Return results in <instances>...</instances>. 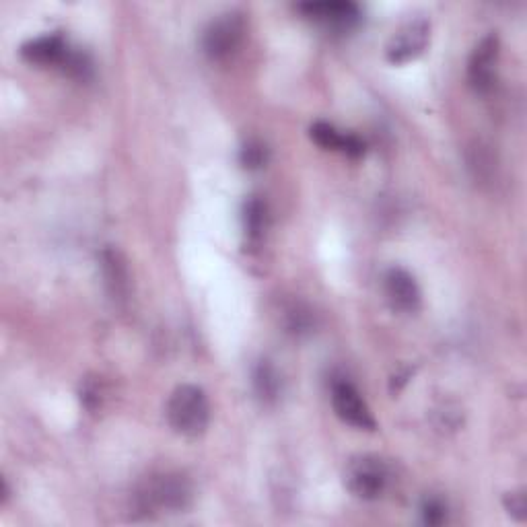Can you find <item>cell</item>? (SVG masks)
<instances>
[{"instance_id": "13", "label": "cell", "mask_w": 527, "mask_h": 527, "mask_svg": "<svg viewBox=\"0 0 527 527\" xmlns=\"http://www.w3.org/2000/svg\"><path fill=\"white\" fill-rule=\"evenodd\" d=\"M254 388L264 402H274L280 394V375L270 361H260L254 371Z\"/></svg>"}, {"instance_id": "7", "label": "cell", "mask_w": 527, "mask_h": 527, "mask_svg": "<svg viewBox=\"0 0 527 527\" xmlns=\"http://www.w3.org/2000/svg\"><path fill=\"white\" fill-rule=\"evenodd\" d=\"M499 54L501 42L497 33H488L476 44L468 62V81L476 93L484 95L495 87Z\"/></svg>"}, {"instance_id": "16", "label": "cell", "mask_w": 527, "mask_h": 527, "mask_svg": "<svg viewBox=\"0 0 527 527\" xmlns=\"http://www.w3.org/2000/svg\"><path fill=\"white\" fill-rule=\"evenodd\" d=\"M420 515L427 525H443L447 521V505L439 497H427L420 505Z\"/></svg>"}, {"instance_id": "17", "label": "cell", "mask_w": 527, "mask_h": 527, "mask_svg": "<svg viewBox=\"0 0 527 527\" xmlns=\"http://www.w3.org/2000/svg\"><path fill=\"white\" fill-rule=\"evenodd\" d=\"M505 509L517 521H523L527 517V501H525L523 490H515V493H509L505 497Z\"/></svg>"}, {"instance_id": "2", "label": "cell", "mask_w": 527, "mask_h": 527, "mask_svg": "<svg viewBox=\"0 0 527 527\" xmlns=\"http://www.w3.org/2000/svg\"><path fill=\"white\" fill-rule=\"evenodd\" d=\"M138 507L143 511L165 509L182 511L192 501V484L182 474H161L151 478L136 495Z\"/></svg>"}, {"instance_id": "5", "label": "cell", "mask_w": 527, "mask_h": 527, "mask_svg": "<svg viewBox=\"0 0 527 527\" xmlns=\"http://www.w3.org/2000/svg\"><path fill=\"white\" fill-rule=\"evenodd\" d=\"M431 40V23L425 17L408 19L388 42L385 58L392 64H406L416 60L429 46Z\"/></svg>"}, {"instance_id": "6", "label": "cell", "mask_w": 527, "mask_h": 527, "mask_svg": "<svg viewBox=\"0 0 527 527\" xmlns=\"http://www.w3.org/2000/svg\"><path fill=\"white\" fill-rule=\"evenodd\" d=\"M332 406L336 416L342 423L361 429V431H375L377 423L371 408L367 406L361 392L348 381H336L332 385Z\"/></svg>"}, {"instance_id": "4", "label": "cell", "mask_w": 527, "mask_h": 527, "mask_svg": "<svg viewBox=\"0 0 527 527\" xmlns=\"http://www.w3.org/2000/svg\"><path fill=\"white\" fill-rule=\"evenodd\" d=\"M245 19L241 13H223L208 23L202 35V48L210 60L229 58L243 42Z\"/></svg>"}, {"instance_id": "11", "label": "cell", "mask_w": 527, "mask_h": 527, "mask_svg": "<svg viewBox=\"0 0 527 527\" xmlns=\"http://www.w3.org/2000/svg\"><path fill=\"white\" fill-rule=\"evenodd\" d=\"M309 136L315 145L328 151H340L348 157H363L365 155V143L357 134L340 132L328 122H315L309 128Z\"/></svg>"}, {"instance_id": "8", "label": "cell", "mask_w": 527, "mask_h": 527, "mask_svg": "<svg viewBox=\"0 0 527 527\" xmlns=\"http://www.w3.org/2000/svg\"><path fill=\"white\" fill-rule=\"evenodd\" d=\"M307 19H313L330 29H350L361 19L359 5L350 0H318V3H303L297 7Z\"/></svg>"}, {"instance_id": "1", "label": "cell", "mask_w": 527, "mask_h": 527, "mask_svg": "<svg viewBox=\"0 0 527 527\" xmlns=\"http://www.w3.org/2000/svg\"><path fill=\"white\" fill-rule=\"evenodd\" d=\"M167 420L178 435L188 439L200 437L210 420V406L204 390L192 383L178 385L167 402Z\"/></svg>"}, {"instance_id": "10", "label": "cell", "mask_w": 527, "mask_h": 527, "mask_svg": "<svg viewBox=\"0 0 527 527\" xmlns=\"http://www.w3.org/2000/svg\"><path fill=\"white\" fill-rule=\"evenodd\" d=\"M70 54L68 42L64 40V35L60 33H46L40 35V38H31L21 46V56L29 64H64L66 56Z\"/></svg>"}, {"instance_id": "3", "label": "cell", "mask_w": 527, "mask_h": 527, "mask_svg": "<svg viewBox=\"0 0 527 527\" xmlns=\"http://www.w3.org/2000/svg\"><path fill=\"white\" fill-rule=\"evenodd\" d=\"M390 482V468L377 455H359L344 468V486L363 501L379 499Z\"/></svg>"}, {"instance_id": "12", "label": "cell", "mask_w": 527, "mask_h": 527, "mask_svg": "<svg viewBox=\"0 0 527 527\" xmlns=\"http://www.w3.org/2000/svg\"><path fill=\"white\" fill-rule=\"evenodd\" d=\"M101 270L114 301H124L128 297V268L124 258L116 250H105L101 254Z\"/></svg>"}, {"instance_id": "9", "label": "cell", "mask_w": 527, "mask_h": 527, "mask_svg": "<svg viewBox=\"0 0 527 527\" xmlns=\"http://www.w3.org/2000/svg\"><path fill=\"white\" fill-rule=\"evenodd\" d=\"M385 295L398 311L414 313L420 307V289L414 276L404 268H392L385 274Z\"/></svg>"}, {"instance_id": "15", "label": "cell", "mask_w": 527, "mask_h": 527, "mask_svg": "<svg viewBox=\"0 0 527 527\" xmlns=\"http://www.w3.org/2000/svg\"><path fill=\"white\" fill-rule=\"evenodd\" d=\"M239 159H241L243 167L260 169L268 161V149H266V145L260 143V140H248V143L243 145V149L239 153Z\"/></svg>"}, {"instance_id": "14", "label": "cell", "mask_w": 527, "mask_h": 527, "mask_svg": "<svg viewBox=\"0 0 527 527\" xmlns=\"http://www.w3.org/2000/svg\"><path fill=\"white\" fill-rule=\"evenodd\" d=\"M243 229L245 235H248L252 241L260 239L264 229H266V221H268V213H266V204L260 198H250L243 206Z\"/></svg>"}]
</instances>
